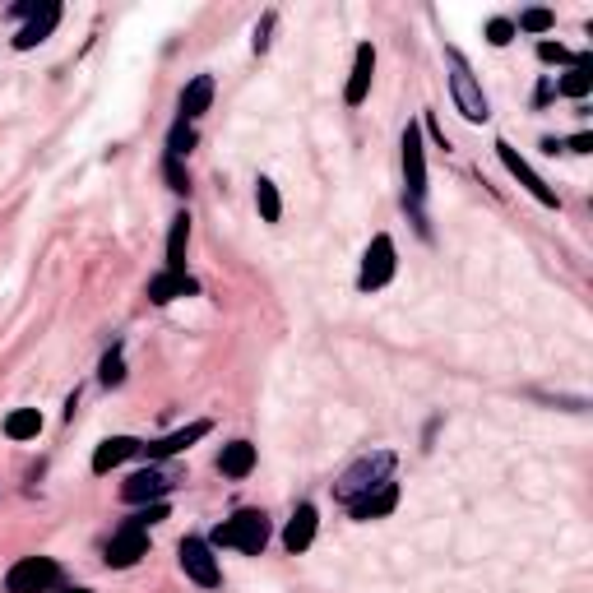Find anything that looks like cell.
Segmentation results:
<instances>
[{
    "label": "cell",
    "mask_w": 593,
    "mask_h": 593,
    "mask_svg": "<svg viewBox=\"0 0 593 593\" xmlns=\"http://www.w3.org/2000/svg\"><path fill=\"white\" fill-rule=\"evenodd\" d=\"M269 543V515L265 510H237L232 519H223L214 533H209V547H232V552L260 556Z\"/></svg>",
    "instance_id": "obj_1"
},
{
    "label": "cell",
    "mask_w": 593,
    "mask_h": 593,
    "mask_svg": "<svg viewBox=\"0 0 593 593\" xmlns=\"http://www.w3.org/2000/svg\"><path fill=\"white\" fill-rule=\"evenodd\" d=\"M399 158H404V204L408 214L417 218V228L427 232L422 223V200H427V144H422V126H408L399 139Z\"/></svg>",
    "instance_id": "obj_2"
},
{
    "label": "cell",
    "mask_w": 593,
    "mask_h": 593,
    "mask_svg": "<svg viewBox=\"0 0 593 593\" xmlns=\"http://www.w3.org/2000/svg\"><path fill=\"white\" fill-rule=\"evenodd\" d=\"M390 473H394V455H390V450L362 455L353 468H348V473H343L339 482H334V501L353 505L357 496H366V492H376V487H385V482H394Z\"/></svg>",
    "instance_id": "obj_3"
},
{
    "label": "cell",
    "mask_w": 593,
    "mask_h": 593,
    "mask_svg": "<svg viewBox=\"0 0 593 593\" xmlns=\"http://www.w3.org/2000/svg\"><path fill=\"white\" fill-rule=\"evenodd\" d=\"M450 70H455V75H450V93H455L459 116L473 121V126L487 121V116H492V102H487V93H482V84L473 79V70H468V61L459 56V51H450Z\"/></svg>",
    "instance_id": "obj_4"
},
{
    "label": "cell",
    "mask_w": 593,
    "mask_h": 593,
    "mask_svg": "<svg viewBox=\"0 0 593 593\" xmlns=\"http://www.w3.org/2000/svg\"><path fill=\"white\" fill-rule=\"evenodd\" d=\"M61 589V566L51 556H24L5 575V593H56Z\"/></svg>",
    "instance_id": "obj_5"
},
{
    "label": "cell",
    "mask_w": 593,
    "mask_h": 593,
    "mask_svg": "<svg viewBox=\"0 0 593 593\" xmlns=\"http://www.w3.org/2000/svg\"><path fill=\"white\" fill-rule=\"evenodd\" d=\"M394 269H399V255H394V237H371V246H366V255H362V274H357V288L362 292H376V288H385L394 278Z\"/></svg>",
    "instance_id": "obj_6"
},
{
    "label": "cell",
    "mask_w": 593,
    "mask_h": 593,
    "mask_svg": "<svg viewBox=\"0 0 593 593\" xmlns=\"http://www.w3.org/2000/svg\"><path fill=\"white\" fill-rule=\"evenodd\" d=\"M181 570L200 589H218L223 584V570H218V556L209 547V538H181Z\"/></svg>",
    "instance_id": "obj_7"
},
{
    "label": "cell",
    "mask_w": 593,
    "mask_h": 593,
    "mask_svg": "<svg viewBox=\"0 0 593 593\" xmlns=\"http://www.w3.org/2000/svg\"><path fill=\"white\" fill-rule=\"evenodd\" d=\"M496 158H501V167H505V172H510V177H515L519 186L529 190V195H533L538 204H547V209H556V204H561V200H556V190L547 186V181L538 177V172H533V167L524 163V158H519V149L510 144V139H496Z\"/></svg>",
    "instance_id": "obj_8"
},
{
    "label": "cell",
    "mask_w": 593,
    "mask_h": 593,
    "mask_svg": "<svg viewBox=\"0 0 593 593\" xmlns=\"http://www.w3.org/2000/svg\"><path fill=\"white\" fill-rule=\"evenodd\" d=\"M139 556H149V529L135 524V519H126V524L112 533V543H107V566H112V570H130Z\"/></svg>",
    "instance_id": "obj_9"
},
{
    "label": "cell",
    "mask_w": 593,
    "mask_h": 593,
    "mask_svg": "<svg viewBox=\"0 0 593 593\" xmlns=\"http://www.w3.org/2000/svg\"><path fill=\"white\" fill-rule=\"evenodd\" d=\"M167 492H172V478L158 473V468H139V473H130L121 482V501L126 505H153V501H163Z\"/></svg>",
    "instance_id": "obj_10"
},
{
    "label": "cell",
    "mask_w": 593,
    "mask_h": 593,
    "mask_svg": "<svg viewBox=\"0 0 593 593\" xmlns=\"http://www.w3.org/2000/svg\"><path fill=\"white\" fill-rule=\"evenodd\" d=\"M56 24H61V5H56V0H42L38 14H33V19L19 28V38H14V51H33L38 42H47L51 33H56Z\"/></svg>",
    "instance_id": "obj_11"
},
{
    "label": "cell",
    "mask_w": 593,
    "mask_h": 593,
    "mask_svg": "<svg viewBox=\"0 0 593 593\" xmlns=\"http://www.w3.org/2000/svg\"><path fill=\"white\" fill-rule=\"evenodd\" d=\"M204 436H209V422H190V427L172 431V436H163V441L139 445V455L144 459H172V455H181V450H190L195 441H204Z\"/></svg>",
    "instance_id": "obj_12"
},
{
    "label": "cell",
    "mask_w": 593,
    "mask_h": 593,
    "mask_svg": "<svg viewBox=\"0 0 593 593\" xmlns=\"http://www.w3.org/2000/svg\"><path fill=\"white\" fill-rule=\"evenodd\" d=\"M371 75H376V47L362 42V47H357V61H353V79H348V89H343V102H348V107H362L366 102Z\"/></svg>",
    "instance_id": "obj_13"
},
{
    "label": "cell",
    "mask_w": 593,
    "mask_h": 593,
    "mask_svg": "<svg viewBox=\"0 0 593 593\" xmlns=\"http://www.w3.org/2000/svg\"><path fill=\"white\" fill-rule=\"evenodd\" d=\"M394 505H399V487H394V482H385V487H376V492L357 496V501L348 505V515L362 519V524H371V519L394 515Z\"/></svg>",
    "instance_id": "obj_14"
},
{
    "label": "cell",
    "mask_w": 593,
    "mask_h": 593,
    "mask_svg": "<svg viewBox=\"0 0 593 593\" xmlns=\"http://www.w3.org/2000/svg\"><path fill=\"white\" fill-rule=\"evenodd\" d=\"M316 524H320L316 505H297V515H292V519H288V529H283V547H288L292 556L306 552V547L316 543Z\"/></svg>",
    "instance_id": "obj_15"
},
{
    "label": "cell",
    "mask_w": 593,
    "mask_h": 593,
    "mask_svg": "<svg viewBox=\"0 0 593 593\" xmlns=\"http://www.w3.org/2000/svg\"><path fill=\"white\" fill-rule=\"evenodd\" d=\"M200 292V283L190 274H158V278H149V302H158V306H167V302H177V297H195Z\"/></svg>",
    "instance_id": "obj_16"
},
{
    "label": "cell",
    "mask_w": 593,
    "mask_h": 593,
    "mask_svg": "<svg viewBox=\"0 0 593 593\" xmlns=\"http://www.w3.org/2000/svg\"><path fill=\"white\" fill-rule=\"evenodd\" d=\"M139 445L144 441H135V436H112V441H102L98 455H93V473H112L116 464H126V459L139 455Z\"/></svg>",
    "instance_id": "obj_17"
},
{
    "label": "cell",
    "mask_w": 593,
    "mask_h": 593,
    "mask_svg": "<svg viewBox=\"0 0 593 593\" xmlns=\"http://www.w3.org/2000/svg\"><path fill=\"white\" fill-rule=\"evenodd\" d=\"M209 102H214V79L209 75H195L181 89V121H195V116L209 112Z\"/></svg>",
    "instance_id": "obj_18"
},
{
    "label": "cell",
    "mask_w": 593,
    "mask_h": 593,
    "mask_svg": "<svg viewBox=\"0 0 593 593\" xmlns=\"http://www.w3.org/2000/svg\"><path fill=\"white\" fill-rule=\"evenodd\" d=\"M251 468H255V445L251 441L223 445V455H218V473H223V478H251Z\"/></svg>",
    "instance_id": "obj_19"
},
{
    "label": "cell",
    "mask_w": 593,
    "mask_h": 593,
    "mask_svg": "<svg viewBox=\"0 0 593 593\" xmlns=\"http://www.w3.org/2000/svg\"><path fill=\"white\" fill-rule=\"evenodd\" d=\"M186 246H190V218H172V237H167V274H186Z\"/></svg>",
    "instance_id": "obj_20"
},
{
    "label": "cell",
    "mask_w": 593,
    "mask_h": 593,
    "mask_svg": "<svg viewBox=\"0 0 593 593\" xmlns=\"http://www.w3.org/2000/svg\"><path fill=\"white\" fill-rule=\"evenodd\" d=\"M38 431H42L38 408H14V413L5 417V436H10V441H33Z\"/></svg>",
    "instance_id": "obj_21"
},
{
    "label": "cell",
    "mask_w": 593,
    "mask_h": 593,
    "mask_svg": "<svg viewBox=\"0 0 593 593\" xmlns=\"http://www.w3.org/2000/svg\"><path fill=\"white\" fill-rule=\"evenodd\" d=\"M589 89H593V61H589V56H580V65H570V75H561L556 93H566V98H584Z\"/></svg>",
    "instance_id": "obj_22"
},
{
    "label": "cell",
    "mask_w": 593,
    "mask_h": 593,
    "mask_svg": "<svg viewBox=\"0 0 593 593\" xmlns=\"http://www.w3.org/2000/svg\"><path fill=\"white\" fill-rule=\"evenodd\" d=\"M255 209H260L265 223H278V218H283V200H278V186L269 177L255 181Z\"/></svg>",
    "instance_id": "obj_23"
},
{
    "label": "cell",
    "mask_w": 593,
    "mask_h": 593,
    "mask_svg": "<svg viewBox=\"0 0 593 593\" xmlns=\"http://www.w3.org/2000/svg\"><path fill=\"white\" fill-rule=\"evenodd\" d=\"M190 149H195V126H190V121H177L172 135H167V153H172V158H186Z\"/></svg>",
    "instance_id": "obj_24"
},
{
    "label": "cell",
    "mask_w": 593,
    "mask_h": 593,
    "mask_svg": "<svg viewBox=\"0 0 593 593\" xmlns=\"http://www.w3.org/2000/svg\"><path fill=\"white\" fill-rule=\"evenodd\" d=\"M98 380L112 390V385H121L126 380V357H121V348H112V353L102 357V371H98Z\"/></svg>",
    "instance_id": "obj_25"
},
{
    "label": "cell",
    "mask_w": 593,
    "mask_h": 593,
    "mask_svg": "<svg viewBox=\"0 0 593 593\" xmlns=\"http://www.w3.org/2000/svg\"><path fill=\"white\" fill-rule=\"evenodd\" d=\"M580 56H584V51H580ZM580 56L566 51L561 42H538V61H547V65H580Z\"/></svg>",
    "instance_id": "obj_26"
},
{
    "label": "cell",
    "mask_w": 593,
    "mask_h": 593,
    "mask_svg": "<svg viewBox=\"0 0 593 593\" xmlns=\"http://www.w3.org/2000/svg\"><path fill=\"white\" fill-rule=\"evenodd\" d=\"M163 177H167V186L177 190V195H186V190H190L186 167H181V158H172V153H167V158H163Z\"/></svg>",
    "instance_id": "obj_27"
},
{
    "label": "cell",
    "mask_w": 593,
    "mask_h": 593,
    "mask_svg": "<svg viewBox=\"0 0 593 593\" xmlns=\"http://www.w3.org/2000/svg\"><path fill=\"white\" fill-rule=\"evenodd\" d=\"M552 24H556L552 10H524L519 14V28H524V33H547Z\"/></svg>",
    "instance_id": "obj_28"
},
{
    "label": "cell",
    "mask_w": 593,
    "mask_h": 593,
    "mask_svg": "<svg viewBox=\"0 0 593 593\" xmlns=\"http://www.w3.org/2000/svg\"><path fill=\"white\" fill-rule=\"evenodd\" d=\"M487 42H492V47H510V42H515V24H510V19H492V24H487Z\"/></svg>",
    "instance_id": "obj_29"
},
{
    "label": "cell",
    "mask_w": 593,
    "mask_h": 593,
    "mask_svg": "<svg viewBox=\"0 0 593 593\" xmlns=\"http://www.w3.org/2000/svg\"><path fill=\"white\" fill-rule=\"evenodd\" d=\"M274 14H265V19H260V24H255V38H251V47L255 51H269V33H274Z\"/></svg>",
    "instance_id": "obj_30"
},
{
    "label": "cell",
    "mask_w": 593,
    "mask_h": 593,
    "mask_svg": "<svg viewBox=\"0 0 593 593\" xmlns=\"http://www.w3.org/2000/svg\"><path fill=\"white\" fill-rule=\"evenodd\" d=\"M163 519H167V505L153 501L149 510H139V515H135V524H144V529H149V524H163Z\"/></svg>",
    "instance_id": "obj_31"
},
{
    "label": "cell",
    "mask_w": 593,
    "mask_h": 593,
    "mask_svg": "<svg viewBox=\"0 0 593 593\" xmlns=\"http://www.w3.org/2000/svg\"><path fill=\"white\" fill-rule=\"evenodd\" d=\"M561 149H570V153H589V149H593V135H589V130H580V135L570 139V144H561Z\"/></svg>",
    "instance_id": "obj_32"
},
{
    "label": "cell",
    "mask_w": 593,
    "mask_h": 593,
    "mask_svg": "<svg viewBox=\"0 0 593 593\" xmlns=\"http://www.w3.org/2000/svg\"><path fill=\"white\" fill-rule=\"evenodd\" d=\"M56 593H93V589H56Z\"/></svg>",
    "instance_id": "obj_33"
}]
</instances>
